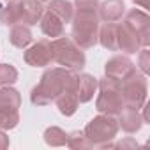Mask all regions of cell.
<instances>
[{
	"mask_svg": "<svg viewBox=\"0 0 150 150\" xmlns=\"http://www.w3.org/2000/svg\"><path fill=\"white\" fill-rule=\"evenodd\" d=\"M39 25H41L42 34H44L46 37H51V39H57V37L64 35V32H65L64 23H62L53 13H50V11H46V9H44L41 20H39Z\"/></svg>",
	"mask_w": 150,
	"mask_h": 150,
	"instance_id": "9a60e30c",
	"label": "cell"
},
{
	"mask_svg": "<svg viewBox=\"0 0 150 150\" xmlns=\"http://www.w3.org/2000/svg\"><path fill=\"white\" fill-rule=\"evenodd\" d=\"M44 141L50 146H64L67 141V132L57 125H51L44 131Z\"/></svg>",
	"mask_w": 150,
	"mask_h": 150,
	"instance_id": "7402d4cb",
	"label": "cell"
},
{
	"mask_svg": "<svg viewBox=\"0 0 150 150\" xmlns=\"http://www.w3.org/2000/svg\"><path fill=\"white\" fill-rule=\"evenodd\" d=\"M0 23L7 27L21 23V0H0Z\"/></svg>",
	"mask_w": 150,
	"mask_h": 150,
	"instance_id": "4fadbf2b",
	"label": "cell"
},
{
	"mask_svg": "<svg viewBox=\"0 0 150 150\" xmlns=\"http://www.w3.org/2000/svg\"><path fill=\"white\" fill-rule=\"evenodd\" d=\"M71 39L81 50L94 48L97 44L99 34V16L92 11H76L71 20Z\"/></svg>",
	"mask_w": 150,
	"mask_h": 150,
	"instance_id": "7a4b0ae2",
	"label": "cell"
},
{
	"mask_svg": "<svg viewBox=\"0 0 150 150\" xmlns=\"http://www.w3.org/2000/svg\"><path fill=\"white\" fill-rule=\"evenodd\" d=\"M9 146V136L0 129V150H6Z\"/></svg>",
	"mask_w": 150,
	"mask_h": 150,
	"instance_id": "f1b7e54d",
	"label": "cell"
},
{
	"mask_svg": "<svg viewBox=\"0 0 150 150\" xmlns=\"http://www.w3.org/2000/svg\"><path fill=\"white\" fill-rule=\"evenodd\" d=\"M76 83L78 74L71 69H65L62 65L46 69L41 76V81L30 92V101L34 106H46L55 101L64 90L76 92Z\"/></svg>",
	"mask_w": 150,
	"mask_h": 150,
	"instance_id": "6da1fadb",
	"label": "cell"
},
{
	"mask_svg": "<svg viewBox=\"0 0 150 150\" xmlns=\"http://www.w3.org/2000/svg\"><path fill=\"white\" fill-rule=\"evenodd\" d=\"M83 132L87 139L92 143V146L113 148V139L117 138V132H118V122L115 117L101 113L87 124Z\"/></svg>",
	"mask_w": 150,
	"mask_h": 150,
	"instance_id": "277c9868",
	"label": "cell"
},
{
	"mask_svg": "<svg viewBox=\"0 0 150 150\" xmlns=\"http://www.w3.org/2000/svg\"><path fill=\"white\" fill-rule=\"evenodd\" d=\"M138 67L143 74L150 72V51L146 48L139 50V57H138Z\"/></svg>",
	"mask_w": 150,
	"mask_h": 150,
	"instance_id": "4316f807",
	"label": "cell"
},
{
	"mask_svg": "<svg viewBox=\"0 0 150 150\" xmlns=\"http://www.w3.org/2000/svg\"><path fill=\"white\" fill-rule=\"evenodd\" d=\"M97 42L108 51H118V46H117V23H104L103 27H99Z\"/></svg>",
	"mask_w": 150,
	"mask_h": 150,
	"instance_id": "44dd1931",
	"label": "cell"
},
{
	"mask_svg": "<svg viewBox=\"0 0 150 150\" xmlns=\"http://www.w3.org/2000/svg\"><path fill=\"white\" fill-rule=\"evenodd\" d=\"M65 145H67L69 148H72V150L94 148V146H92V143L87 139V136H85V132H83V131H74V132L67 134V141H65Z\"/></svg>",
	"mask_w": 150,
	"mask_h": 150,
	"instance_id": "603a6c76",
	"label": "cell"
},
{
	"mask_svg": "<svg viewBox=\"0 0 150 150\" xmlns=\"http://www.w3.org/2000/svg\"><path fill=\"white\" fill-rule=\"evenodd\" d=\"M139 145L132 139V138H125V139H122V141H118V143H113V148H138Z\"/></svg>",
	"mask_w": 150,
	"mask_h": 150,
	"instance_id": "83f0119b",
	"label": "cell"
},
{
	"mask_svg": "<svg viewBox=\"0 0 150 150\" xmlns=\"http://www.w3.org/2000/svg\"><path fill=\"white\" fill-rule=\"evenodd\" d=\"M132 71H136V65L127 55H115L104 64V76L115 78L118 81L127 78Z\"/></svg>",
	"mask_w": 150,
	"mask_h": 150,
	"instance_id": "9c48e42d",
	"label": "cell"
},
{
	"mask_svg": "<svg viewBox=\"0 0 150 150\" xmlns=\"http://www.w3.org/2000/svg\"><path fill=\"white\" fill-rule=\"evenodd\" d=\"M132 2H134L136 6L143 7V9H148V0H132Z\"/></svg>",
	"mask_w": 150,
	"mask_h": 150,
	"instance_id": "f546056e",
	"label": "cell"
},
{
	"mask_svg": "<svg viewBox=\"0 0 150 150\" xmlns=\"http://www.w3.org/2000/svg\"><path fill=\"white\" fill-rule=\"evenodd\" d=\"M23 60L30 67H48L53 62V51H51V41H37L30 48H25Z\"/></svg>",
	"mask_w": 150,
	"mask_h": 150,
	"instance_id": "ba28073f",
	"label": "cell"
},
{
	"mask_svg": "<svg viewBox=\"0 0 150 150\" xmlns=\"http://www.w3.org/2000/svg\"><path fill=\"white\" fill-rule=\"evenodd\" d=\"M97 90V78L92 74H78V83H76V96L80 103H88L94 99V94Z\"/></svg>",
	"mask_w": 150,
	"mask_h": 150,
	"instance_id": "5bb4252c",
	"label": "cell"
},
{
	"mask_svg": "<svg viewBox=\"0 0 150 150\" xmlns=\"http://www.w3.org/2000/svg\"><path fill=\"white\" fill-rule=\"evenodd\" d=\"M117 122H118V129L132 134V132H138L141 127H143V117L139 115V110H134V108H124L118 115H117Z\"/></svg>",
	"mask_w": 150,
	"mask_h": 150,
	"instance_id": "7c38bea8",
	"label": "cell"
},
{
	"mask_svg": "<svg viewBox=\"0 0 150 150\" xmlns=\"http://www.w3.org/2000/svg\"><path fill=\"white\" fill-rule=\"evenodd\" d=\"M44 13L42 2H37V0H23L21 2V23L23 25H37L41 16Z\"/></svg>",
	"mask_w": 150,
	"mask_h": 150,
	"instance_id": "2e32d148",
	"label": "cell"
},
{
	"mask_svg": "<svg viewBox=\"0 0 150 150\" xmlns=\"http://www.w3.org/2000/svg\"><path fill=\"white\" fill-rule=\"evenodd\" d=\"M97 88H99V96L96 101V110L103 115L117 117L125 108L122 92H120V81L115 78L104 76L97 80Z\"/></svg>",
	"mask_w": 150,
	"mask_h": 150,
	"instance_id": "5b68a950",
	"label": "cell"
},
{
	"mask_svg": "<svg viewBox=\"0 0 150 150\" xmlns=\"http://www.w3.org/2000/svg\"><path fill=\"white\" fill-rule=\"evenodd\" d=\"M44 9L53 13L62 23H71V20L74 16V6L69 0H48V6Z\"/></svg>",
	"mask_w": 150,
	"mask_h": 150,
	"instance_id": "d6986e66",
	"label": "cell"
},
{
	"mask_svg": "<svg viewBox=\"0 0 150 150\" xmlns=\"http://www.w3.org/2000/svg\"><path fill=\"white\" fill-rule=\"evenodd\" d=\"M55 104H57L58 111H60L64 117H72L74 113H76L78 106H80V101H78L76 92L64 90V92L55 99Z\"/></svg>",
	"mask_w": 150,
	"mask_h": 150,
	"instance_id": "ffe728a7",
	"label": "cell"
},
{
	"mask_svg": "<svg viewBox=\"0 0 150 150\" xmlns=\"http://www.w3.org/2000/svg\"><path fill=\"white\" fill-rule=\"evenodd\" d=\"M51 51H53V62H57L58 65L71 69L74 72L81 71L87 64L83 50L67 35H60L57 39H53L51 41Z\"/></svg>",
	"mask_w": 150,
	"mask_h": 150,
	"instance_id": "3957f363",
	"label": "cell"
},
{
	"mask_svg": "<svg viewBox=\"0 0 150 150\" xmlns=\"http://www.w3.org/2000/svg\"><path fill=\"white\" fill-rule=\"evenodd\" d=\"M18 81V71L11 64H0V87L13 85Z\"/></svg>",
	"mask_w": 150,
	"mask_h": 150,
	"instance_id": "cb8c5ba5",
	"label": "cell"
},
{
	"mask_svg": "<svg viewBox=\"0 0 150 150\" xmlns=\"http://www.w3.org/2000/svg\"><path fill=\"white\" fill-rule=\"evenodd\" d=\"M74 11H92L97 13L99 0H74Z\"/></svg>",
	"mask_w": 150,
	"mask_h": 150,
	"instance_id": "484cf974",
	"label": "cell"
},
{
	"mask_svg": "<svg viewBox=\"0 0 150 150\" xmlns=\"http://www.w3.org/2000/svg\"><path fill=\"white\" fill-rule=\"evenodd\" d=\"M37 2H48V0H37Z\"/></svg>",
	"mask_w": 150,
	"mask_h": 150,
	"instance_id": "4dcf8cb0",
	"label": "cell"
},
{
	"mask_svg": "<svg viewBox=\"0 0 150 150\" xmlns=\"http://www.w3.org/2000/svg\"><path fill=\"white\" fill-rule=\"evenodd\" d=\"M21 106V94L11 85L0 87V111H18Z\"/></svg>",
	"mask_w": 150,
	"mask_h": 150,
	"instance_id": "e0dca14e",
	"label": "cell"
},
{
	"mask_svg": "<svg viewBox=\"0 0 150 150\" xmlns=\"http://www.w3.org/2000/svg\"><path fill=\"white\" fill-rule=\"evenodd\" d=\"M124 25L136 34L141 48H148L150 44V18L146 13L139 11V9H131L127 11L125 18H124Z\"/></svg>",
	"mask_w": 150,
	"mask_h": 150,
	"instance_id": "52a82bcc",
	"label": "cell"
},
{
	"mask_svg": "<svg viewBox=\"0 0 150 150\" xmlns=\"http://www.w3.org/2000/svg\"><path fill=\"white\" fill-rule=\"evenodd\" d=\"M117 46L118 51H124L125 55H132L141 48L136 34L131 32L124 23H117Z\"/></svg>",
	"mask_w": 150,
	"mask_h": 150,
	"instance_id": "8fae6325",
	"label": "cell"
},
{
	"mask_svg": "<svg viewBox=\"0 0 150 150\" xmlns=\"http://www.w3.org/2000/svg\"><path fill=\"white\" fill-rule=\"evenodd\" d=\"M20 124V111H0V129L11 131Z\"/></svg>",
	"mask_w": 150,
	"mask_h": 150,
	"instance_id": "d4e9b609",
	"label": "cell"
},
{
	"mask_svg": "<svg viewBox=\"0 0 150 150\" xmlns=\"http://www.w3.org/2000/svg\"><path fill=\"white\" fill-rule=\"evenodd\" d=\"M34 37H32V32H30V27L28 25H23V23H16L13 25L11 32H9V42L20 50H25L32 44Z\"/></svg>",
	"mask_w": 150,
	"mask_h": 150,
	"instance_id": "ac0fdd59",
	"label": "cell"
},
{
	"mask_svg": "<svg viewBox=\"0 0 150 150\" xmlns=\"http://www.w3.org/2000/svg\"><path fill=\"white\" fill-rule=\"evenodd\" d=\"M120 92H122L124 104L127 108L141 110V106L146 103V94H148V85H146L145 74L132 71L127 78H124L120 81Z\"/></svg>",
	"mask_w": 150,
	"mask_h": 150,
	"instance_id": "8992f818",
	"label": "cell"
},
{
	"mask_svg": "<svg viewBox=\"0 0 150 150\" xmlns=\"http://www.w3.org/2000/svg\"><path fill=\"white\" fill-rule=\"evenodd\" d=\"M125 14V6L124 0H104L103 4H99L97 16L104 23H117L124 18Z\"/></svg>",
	"mask_w": 150,
	"mask_h": 150,
	"instance_id": "30bf717a",
	"label": "cell"
}]
</instances>
